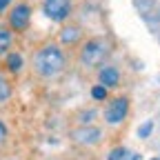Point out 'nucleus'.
I'll use <instances>...</instances> for the list:
<instances>
[{
  "label": "nucleus",
  "instance_id": "obj_2",
  "mask_svg": "<svg viewBox=\"0 0 160 160\" xmlns=\"http://www.w3.org/2000/svg\"><path fill=\"white\" fill-rule=\"evenodd\" d=\"M105 56H107V45L102 42V40H91V42H87L85 49H82V62L89 65V67H93Z\"/></svg>",
  "mask_w": 160,
  "mask_h": 160
},
{
  "label": "nucleus",
  "instance_id": "obj_5",
  "mask_svg": "<svg viewBox=\"0 0 160 160\" xmlns=\"http://www.w3.org/2000/svg\"><path fill=\"white\" fill-rule=\"evenodd\" d=\"M29 18H31V9H29L27 5H18V7L11 11V16H9V22H11L13 29L22 31V29H27V25H29Z\"/></svg>",
  "mask_w": 160,
  "mask_h": 160
},
{
  "label": "nucleus",
  "instance_id": "obj_16",
  "mask_svg": "<svg viewBox=\"0 0 160 160\" xmlns=\"http://www.w3.org/2000/svg\"><path fill=\"white\" fill-rule=\"evenodd\" d=\"M151 160H160V158H151Z\"/></svg>",
  "mask_w": 160,
  "mask_h": 160
},
{
  "label": "nucleus",
  "instance_id": "obj_1",
  "mask_svg": "<svg viewBox=\"0 0 160 160\" xmlns=\"http://www.w3.org/2000/svg\"><path fill=\"white\" fill-rule=\"evenodd\" d=\"M65 67V56L58 47H45L36 53V69L42 76H56Z\"/></svg>",
  "mask_w": 160,
  "mask_h": 160
},
{
  "label": "nucleus",
  "instance_id": "obj_9",
  "mask_svg": "<svg viewBox=\"0 0 160 160\" xmlns=\"http://www.w3.org/2000/svg\"><path fill=\"white\" fill-rule=\"evenodd\" d=\"M9 45H11V33H9L7 29L0 27V53L7 51V49H9Z\"/></svg>",
  "mask_w": 160,
  "mask_h": 160
},
{
  "label": "nucleus",
  "instance_id": "obj_13",
  "mask_svg": "<svg viewBox=\"0 0 160 160\" xmlns=\"http://www.w3.org/2000/svg\"><path fill=\"white\" fill-rule=\"evenodd\" d=\"M151 129H153V122H151V120H149V122H145L142 127H140V129H138V136H140V138H147V136L151 133Z\"/></svg>",
  "mask_w": 160,
  "mask_h": 160
},
{
  "label": "nucleus",
  "instance_id": "obj_12",
  "mask_svg": "<svg viewBox=\"0 0 160 160\" xmlns=\"http://www.w3.org/2000/svg\"><path fill=\"white\" fill-rule=\"evenodd\" d=\"M91 96H93L96 100H105V98H107V87H102V85L93 87V89H91Z\"/></svg>",
  "mask_w": 160,
  "mask_h": 160
},
{
  "label": "nucleus",
  "instance_id": "obj_8",
  "mask_svg": "<svg viewBox=\"0 0 160 160\" xmlns=\"http://www.w3.org/2000/svg\"><path fill=\"white\" fill-rule=\"evenodd\" d=\"M7 67H9L11 71H18L20 67H22V56H20V53H11V56L7 58Z\"/></svg>",
  "mask_w": 160,
  "mask_h": 160
},
{
  "label": "nucleus",
  "instance_id": "obj_11",
  "mask_svg": "<svg viewBox=\"0 0 160 160\" xmlns=\"http://www.w3.org/2000/svg\"><path fill=\"white\" fill-rule=\"evenodd\" d=\"M11 96V87L5 78H0V102H5V100Z\"/></svg>",
  "mask_w": 160,
  "mask_h": 160
},
{
  "label": "nucleus",
  "instance_id": "obj_6",
  "mask_svg": "<svg viewBox=\"0 0 160 160\" xmlns=\"http://www.w3.org/2000/svg\"><path fill=\"white\" fill-rule=\"evenodd\" d=\"M118 71L113 67H105L102 71H100V85L102 87H116L118 85Z\"/></svg>",
  "mask_w": 160,
  "mask_h": 160
},
{
  "label": "nucleus",
  "instance_id": "obj_4",
  "mask_svg": "<svg viewBox=\"0 0 160 160\" xmlns=\"http://www.w3.org/2000/svg\"><path fill=\"white\" fill-rule=\"evenodd\" d=\"M71 11L69 0H45V13L51 20H65Z\"/></svg>",
  "mask_w": 160,
  "mask_h": 160
},
{
  "label": "nucleus",
  "instance_id": "obj_15",
  "mask_svg": "<svg viewBox=\"0 0 160 160\" xmlns=\"http://www.w3.org/2000/svg\"><path fill=\"white\" fill-rule=\"evenodd\" d=\"M9 2H11V0H0V11H2V9H5Z\"/></svg>",
  "mask_w": 160,
  "mask_h": 160
},
{
  "label": "nucleus",
  "instance_id": "obj_14",
  "mask_svg": "<svg viewBox=\"0 0 160 160\" xmlns=\"http://www.w3.org/2000/svg\"><path fill=\"white\" fill-rule=\"evenodd\" d=\"M5 136H7V129H5V125H2V122H0V142L5 140Z\"/></svg>",
  "mask_w": 160,
  "mask_h": 160
},
{
  "label": "nucleus",
  "instance_id": "obj_3",
  "mask_svg": "<svg viewBox=\"0 0 160 160\" xmlns=\"http://www.w3.org/2000/svg\"><path fill=\"white\" fill-rule=\"evenodd\" d=\"M129 111V102H127V98H116L109 102V107L105 109V120L109 125H118L120 120H125Z\"/></svg>",
  "mask_w": 160,
  "mask_h": 160
},
{
  "label": "nucleus",
  "instance_id": "obj_7",
  "mask_svg": "<svg viewBox=\"0 0 160 160\" xmlns=\"http://www.w3.org/2000/svg\"><path fill=\"white\" fill-rule=\"evenodd\" d=\"M109 160H138V156L133 151L125 149V147H118V149H113L109 153Z\"/></svg>",
  "mask_w": 160,
  "mask_h": 160
},
{
  "label": "nucleus",
  "instance_id": "obj_10",
  "mask_svg": "<svg viewBox=\"0 0 160 160\" xmlns=\"http://www.w3.org/2000/svg\"><path fill=\"white\" fill-rule=\"evenodd\" d=\"M78 36H80V31H78L76 27H67V29L62 31V42H71V40H78Z\"/></svg>",
  "mask_w": 160,
  "mask_h": 160
}]
</instances>
